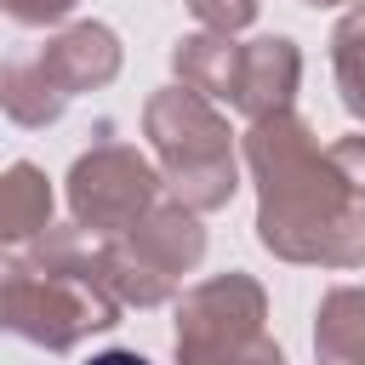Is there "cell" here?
<instances>
[{
  "instance_id": "cell-1",
  "label": "cell",
  "mask_w": 365,
  "mask_h": 365,
  "mask_svg": "<svg viewBox=\"0 0 365 365\" xmlns=\"http://www.w3.org/2000/svg\"><path fill=\"white\" fill-rule=\"evenodd\" d=\"M108 319H114V308L91 285H80V274H51L46 257L40 262L11 257V268H6V325L17 336L68 348L80 331H97Z\"/></svg>"
},
{
  "instance_id": "cell-3",
  "label": "cell",
  "mask_w": 365,
  "mask_h": 365,
  "mask_svg": "<svg viewBox=\"0 0 365 365\" xmlns=\"http://www.w3.org/2000/svg\"><path fill=\"white\" fill-rule=\"evenodd\" d=\"M46 217H51L46 177H40L34 165H11V177H6V211H0L6 240L17 245V240H29V234H46Z\"/></svg>"
},
{
  "instance_id": "cell-2",
  "label": "cell",
  "mask_w": 365,
  "mask_h": 365,
  "mask_svg": "<svg viewBox=\"0 0 365 365\" xmlns=\"http://www.w3.org/2000/svg\"><path fill=\"white\" fill-rule=\"evenodd\" d=\"M148 200V171L125 148H97L74 165V211L91 228H114Z\"/></svg>"
},
{
  "instance_id": "cell-5",
  "label": "cell",
  "mask_w": 365,
  "mask_h": 365,
  "mask_svg": "<svg viewBox=\"0 0 365 365\" xmlns=\"http://www.w3.org/2000/svg\"><path fill=\"white\" fill-rule=\"evenodd\" d=\"M91 365H148V359H137V354H125V348H108V354H97Z\"/></svg>"
},
{
  "instance_id": "cell-4",
  "label": "cell",
  "mask_w": 365,
  "mask_h": 365,
  "mask_svg": "<svg viewBox=\"0 0 365 365\" xmlns=\"http://www.w3.org/2000/svg\"><path fill=\"white\" fill-rule=\"evenodd\" d=\"M74 0H6V11L17 17V23H46V17H57V11H68Z\"/></svg>"
}]
</instances>
